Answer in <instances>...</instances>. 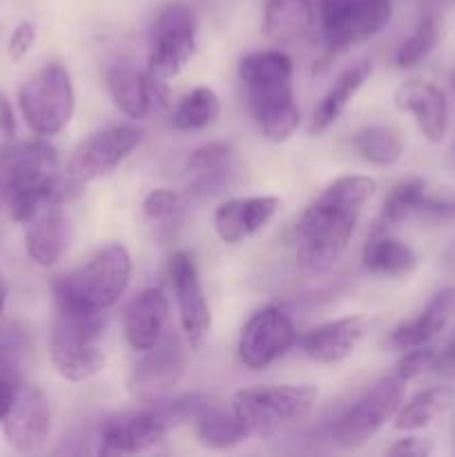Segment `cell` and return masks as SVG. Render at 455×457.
<instances>
[{
    "label": "cell",
    "instance_id": "6da1fadb",
    "mask_svg": "<svg viewBox=\"0 0 455 457\" xmlns=\"http://www.w3.org/2000/svg\"><path fill=\"white\" fill-rule=\"evenodd\" d=\"M375 179L346 174L335 179L308 205L294 226L297 262L303 272H326L339 262L352 239L366 201L375 192Z\"/></svg>",
    "mask_w": 455,
    "mask_h": 457
},
{
    "label": "cell",
    "instance_id": "7a4b0ae2",
    "mask_svg": "<svg viewBox=\"0 0 455 457\" xmlns=\"http://www.w3.org/2000/svg\"><path fill=\"white\" fill-rule=\"evenodd\" d=\"M83 183L58 174L49 143L31 141L0 150V201L13 221L27 223L45 205H65L83 195Z\"/></svg>",
    "mask_w": 455,
    "mask_h": 457
},
{
    "label": "cell",
    "instance_id": "3957f363",
    "mask_svg": "<svg viewBox=\"0 0 455 457\" xmlns=\"http://www.w3.org/2000/svg\"><path fill=\"white\" fill-rule=\"evenodd\" d=\"M239 79L245 103L263 138L284 143L297 132L299 107L293 94V61L279 49L254 52L241 58Z\"/></svg>",
    "mask_w": 455,
    "mask_h": 457
},
{
    "label": "cell",
    "instance_id": "277c9868",
    "mask_svg": "<svg viewBox=\"0 0 455 457\" xmlns=\"http://www.w3.org/2000/svg\"><path fill=\"white\" fill-rule=\"evenodd\" d=\"M141 409L114 413L98 428V453L128 455L141 453L159 445L172 428L196 418L208 402L199 395L159 397L141 402Z\"/></svg>",
    "mask_w": 455,
    "mask_h": 457
},
{
    "label": "cell",
    "instance_id": "5b68a950",
    "mask_svg": "<svg viewBox=\"0 0 455 457\" xmlns=\"http://www.w3.org/2000/svg\"><path fill=\"white\" fill-rule=\"evenodd\" d=\"M129 279V250L120 244H110L96 250L79 268L54 279V302H65L89 312H105L123 297Z\"/></svg>",
    "mask_w": 455,
    "mask_h": 457
},
{
    "label": "cell",
    "instance_id": "8992f818",
    "mask_svg": "<svg viewBox=\"0 0 455 457\" xmlns=\"http://www.w3.org/2000/svg\"><path fill=\"white\" fill-rule=\"evenodd\" d=\"M54 303L56 315L49 342L54 369L70 382H85L94 378L105 361L101 346L103 312H89L65 302Z\"/></svg>",
    "mask_w": 455,
    "mask_h": 457
},
{
    "label": "cell",
    "instance_id": "52a82bcc",
    "mask_svg": "<svg viewBox=\"0 0 455 457\" xmlns=\"http://www.w3.org/2000/svg\"><path fill=\"white\" fill-rule=\"evenodd\" d=\"M319 391L315 386H254L244 388L232 400V411L248 436L272 437L310 418Z\"/></svg>",
    "mask_w": 455,
    "mask_h": 457
},
{
    "label": "cell",
    "instance_id": "ba28073f",
    "mask_svg": "<svg viewBox=\"0 0 455 457\" xmlns=\"http://www.w3.org/2000/svg\"><path fill=\"white\" fill-rule=\"evenodd\" d=\"M22 119L38 137L62 132L74 114V87L70 71L58 62L43 67L18 92Z\"/></svg>",
    "mask_w": 455,
    "mask_h": 457
},
{
    "label": "cell",
    "instance_id": "9c48e42d",
    "mask_svg": "<svg viewBox=\"0 0 455 457\" xmlns=\"http://www.w3.org/2000/svg\"><path fill=\"white\" fill-rule=\"evenodd\" d=\"M391 0H335L317 12L328 56L375 38L391 22Z\"/></svg>",
    "mask_w": 455,
    "mask_h": 457
},
{
    "label": "cell",
    "instance_id": "30bf717a",
    "mask_svg": "<svg viewBox=\"0 0 455 457\" xmlns=\"http://www.w3.org/2000/svg\"><path fill=\"white\" fill-rule=\"evenodd\" d=\"M406 382L397 375L382 378L368 388L333 428V442L343 451L364 446L388 420L395 418L397 409L404 400Z\"/></svg>",
    "mask_w": 455,
    "mask_h": 457
},
{
    "label": "cell",
    "instance_id": "8fae6325",
    "mask_svg": "<svg viewBox=\"0 0 455 457\" xmlns=\"http://www.w3.org/2000/svg\"><path fill=\"white\" fill-rule=\"evenodd\" d=\"M196 18L187 4H168L156 16L150 31L147 71L159 79H174L194 56Z\"/></svg>",
    "mask_w": 455,
    "mask_h": 457
},
{
    "label": "cell",
    "instance_id": "7c38bea8",
    "mask_svg": "<svg viewBox=\"0 0 455 457\" xmlns=\"http://www.w3.org/2000/svg\"><path fill=\"white\" fill-rule=\"evenodd\" d=\"M141 143V132L134 125H110L85 138L70 156L67 177L79 183L96 181L114 172Z\"/></svg>",
    "mask_w": 455,
    "mask_h": 457
},
{
    "label": "cell",
    "instance_id": "4fadbf2b",
    "mask_svg": "<svg viewBox=\"0 0 455 457\" xmlns=\"http://www.w3.org/2000/svg\"><path fill=\"white\" fill-rule=\"evenodd\" d=\"M297 342V330L281 308L266 306L245 321L239 357L250 370H263L284 357Z\"/></svg>",
    "mask_w": 455,
    "mask_h": 457
},
{
    "label": "cell",
    "instance_id": "5bb4252c",
    "mask_svg": "<svg viewBox=\"0 0 455 457\" xmlns=\"http://www.w3.org/2000/svg\"><path fill=\"white\" fill-rule=\"evenodd\" d=\"M186 373V348L174 333H165L129 375V393L138 402H152L170 395Z\"/></svg>",
    "mask_w": 455,
    "mask_h": 457
},
{
    "label": "cell",
    "instance_id": "9a60e30c",
    "mask_svg": "<svg viewBox=\"0 0 455 457\" xmlns=\"http://www.w3.org/2000/svg\"><path fill=\"white\" fill-rule=\"evenodd\" d=\"M3 431L9 445L21 453L43 449L52 431V404L38 386L18 382L13 400L3 418Z\"/></svg>",
    "mask_w": 455,
    "mask_h": 457
},
{
    "label": "cell",
    "instance_id": "2e32d148",
    "mask_svg": "<svg viewBox=\"0 0 455 457\" xmlns=\"http://www.w3.org/2000/svg\"><path fill=\"white\" fill-rule=\"evenodd\" d=\"M170 279H172L174 297L178 303V320H181L183 335L192 351H201L210 335V308L205 302L203 286H201L199 270L190 253L178 250L170 259Z\"/></svg>",
    "mask_w": 455,
    "mask_h": 457
},
{
    "label": "cell",
    "instance_id": "e0dca14e",
    "mask_svg": "<svg viewBox=\"0 0 455 457\" xmlns=\"http://www.w3.org/2000/svg\"><path fill=\"white\" fill-rule=\"evenodd\" d=\"M105 87L114 105L129 119H145L170 105L165 79L152 71H138L132 65H112L105 71Z\"/></svg>",
    "mask_w": 455,
    "mask_h": 457
},
{
    "label": "cell",
    "instance_id": "ac0fdd59",
    "mask_svg": "<svg viewBox=\"0 0 455 457\" xmlns=\"http://www.w3.org/2000/svg\"><path fill=\"white\" fill-rule=\"evenodd\" d=\"M281 208L279 196H239L214 212V230L226 244H241L272 221Z\"/></svg>",
    "mask_w": 455,
    "mask_h": 457
},
{
    "label": "cell",
    "instance_id": "d6986e66",
    "mask_svg": "<svg viewBox=\"0 0 455 457\" xmlns=\"http://www.w3.org/2000/svg\"><path fill=\"white\" fill-rule=\"evenodd\" d=\"M397 110L415 119L419 132L431 143H440L449 129V101L444 92L426 80H409L395 92Z\"/></svg>",
    "mask_w": 455,
    "mask_h": 457
},
{
    "label": "cell",
    "instance_id": "ffe728a7",
    "mask_svg": "<svg viewBox=\"0 0 455 457\" xmlns=\"http://www.w3.org/2000/svg\"><path fill=\"white\" fill-rule=\"evenodd\" d=\"M366 330L364 315L342 317L308 330L302 339V351L317 364H337L352 355Z\"/></svg>",
    "mask_w": 455,
    "mask_h": 457
},
{
    "label": "cell",
    "instance_id": "44dd1931",
    "mask_svg": "<svg viewBox=\"0 0 455 457\" xmlns=\"http://www.w3.org/2000/svg\"><path fill=\"white\" fill-rule=\"evenodd\" d=\"M168 299L159 288H147L138 293L125 308L123 328L129 346L145 353L165 335L168 326Z\"/></svg>",
    "mask_w": 455,
    "mask_h": 457
},
{
    "label": "cell",
    "instance_id": "7402d4cb",
    "mask_svg": "<svg viewBox=\"0 0 455 457\" xmlns=\"http://www.w3.org/2000/svg\"><path fill=\"white\" fill-rule=\"evenodd\" d=\"M67 237H70V226H67L62 205H45L27 221V254L38 266H54L62 257V253H65Z\"/></svg>",
    "mask_w": 455,
    "mask_h": 457
},
{
    "label": "cell",
    "instance_id": "603a6c76",
    "mask_svg": "<svg viewBox=\"0 0 455 457\" xmlns=\"http://www.w3.org/2000/svg\"><path fill=\"white\" fill-rule=\"evenodd\" d=\"M455 312V288H442L437 290L426 303L422 312L415 320L404 321L397 326L388 337V344L397 351H409V348L424 346L431 342L437 333L444 330L449 324L451 315Z\"/></svg>",
    "mask_w": 455,
    "mask_h": 457
},
{
    "label": "cell",
    "instance_id": "cb8c5ba5",
    "mask_svg": "<svg viewBox=\"0 0 455 457\" xmlns=\"http://www.w3.org/2000/svg\"><path fill=\"white\" fill-rule=\"evenodd\" d=\"M315 22V0H266L263 7V31L272 43H297L310 34Z\"/></svg>",
    "mask_w": 455,
    "mask_h": 457
},
{
    "label": "cell",
    "instance_id": "d4e9b609",
    "mask_svg": "<svg viewBox=\"0 0 455 457\" xmlns=\"http://www.w3.org/2000/svg\"><path fill=\"white\" fill-rule=\"evenodd\" d=\"M361 263L368 275L406 277L418 266V254L400 239L384 235V230H373L364 245Z\"/></svg>",
    "mask_w": 455,
    "mask_h": 457
},
{
    "label": "cell",
    "instance_id": "484cf974",
    "mask_svg": "<svg viewBox=\"0 0 455 457\" xmlns=\"http://www.w3.org/2000/svg\"><path fill=\"white\" fill-rule=\"evenodd\" d=\"M370 74H373V62L368 61H361L357 62V65L348 67V70L335 80L333 87L324 94L319 105H317L315 114H312L310 132H326V129L342 116V112L346 110L348 103L355 98V94L364 87V83L370 79Z\"/></svg>",
    "mask_w": 455,
    "mask_h": 457
},
{
    "label": "cell",
    "instance_id": "4316f807",
    "mask_svg": "<svg viewBox=\"0 0 455 457\" xmlns=\"http://www.w3.org/2000/svg\"><path fill=\"white\" fill-rule=\"evenodd\" d=\"M194 431L201 445L217 451L232 449V446L241 445V442L250 437L245 427L241 424V420L235 415V411L228 413V411L214 409L210 404H205L196 413Z\"/></svg>",
    "mask_w": 455,
    "mask_h": 457
},
{
    "label": "cell",
    "instance_id": "83f0119b",
    "mask_svg": "<svg viewBox=\"0 0 455 457\" xmlns=\"http://www.w3.org/2000/svg\"><path fill=\"white\" fill-rule=\"evenodd\" d=\"M352 147L373 165H393L404 154V137L391 125H368L352 137Z\"/></svg>",
    "mask_w": 455,
    "mask_h": 457
},
{
    "label": "cell",
    "instance_id": "f1b7e54d",
    "mask_svg": "<svg viewBox=\"0 0 455 457\" xmlns=\"http://www.w3.org/2000/svg\"><path fill=\"white\" fill-rule=\"evenodd\" d=\"M232 163V147L228 143L214 141L196 147L187 159V172L196 190H210L226 181Z\"/></svg>",
    "mask_w": 455,
    "mask_h": 457
},
{
    "label": "cell",
    "instance_id": "f546056e",
    "mask_svg": "<svg viewBox=\"0 0 455 457\" xmlns=\"http://www.w3.org/2000/svg\"><path fill=\"white\" fill-rule=\"evenodd\" d=\"M449 404V391L446 388H426L418 395L410 397L406 404H401L395 413L397 431H419L426 428L442 411Z\"/></svg>",
    "mask_w": 455,
    "mask_h": 457
},
{
    "label": "cell",
    "instance_id": "4dcf8cb0",
    "mask_svg": "<svg viewBox=\"0 0 455 457\" xmlns=\"http://www.w3.org/2000/svg\"><path fill=\"white\" fill-rule=\"evenodd\" d=\"M426 195V183L422 179H406V181L397 183L391 192L386 195L382 205V214L375 230H386V228L404 223L415 217L418 212L419 201Z\"/></svg>",
    "mask_w": 455,
    "mask_h": 457
},
{
    "label": "cell",
    "instance_id": "1f68e13d",
    "mask_svg": "<svg viewBox=\"0 0 455 457\" xmlns=\"http://www.w3.org/2000/svg\"><path fill=\"white\" fill-rule=\"evenodd\" d=\"M219 112H221V101L217 92L210 87H196L181 98L172 114V125L183 132L208 128L217 119Z\"/></svg>",
    "mask_w": 455,
    "mask_h": 457
},
{
    "label": "cell",
    "instance_id": "d6a6232c",
    "mask_svg": "<svg viewBox=\"0 0 455 457\" xmlns=\"http://www.w3.org/2000/svg\"><path fill=\"white\" fill-rule=\"evenodd\" d=\"M437 38H440V13H433L424 9L413 34L397 47L395 65L400 70H409V67H415L418 62H422L433 52Z\"/></svg>",
    "mask_w": 455,
    "mask_h": 457
},
{
    "label": "cell",
    "instance_id": "836d02e7",
    "mask_svg": "<svg viewBox=\"0 0 455 457\" xmlns=\"http://www.w3.org/2000/svg\"><path fill=\"white\" fill-rule=\"evenodd\" d=\"M29 353V335L18 324H0V378L18 384L25 357Z\"/></svg>",
    "mask_w": 455,
    "mask_h": 457
},
{
    "label": "cell",
    "instance_id": "e575fe53",
    "mask_svg": "<svg viewBox=\"0 0 455 457\" xmlns=\"http://www.w3.org/2000/svg\"><path fill=\"white\" fill-rule=\"evenodd\" d=\"M183 212V199L178 192L170 187H159L152 190L143 201V214L154 223H170L177 221Z\"/></svg>",
    "mask_w": 455,
    "mask_h": 457
},
{
    "label": "cell",
    "instance_id": "d590c367",
    "mask_svg": "<svg viewBox=\"0 0 455 457\" xmlns=\"http://www.w3.org/2000/svg\"><path fill=\"white\" fill-rule=\"evenodd\" d=\"M435 360H437L435 348L426 346V344H424V346L409 348V351H404L401 360L397 361L395 375L404 379V382H409V379H415L418 375H422L424 370L433 369V366H435Z\"/></svg>",
    "mask_w": 455,
    "mask_h": 457
},
{
    "label": "cell",
    "instance_id": "8d00e7d4",
    "mask_svg": "<svg viewBox=\"0 0 455 457\" xmlns=\"http://www.w3.org/2000/svg\"><path fill=\"white\" fill-rule=\"evenodd\" d=\"M415 217L424 219V221H435V223L455 221V196L424 195V199L419 201Z\"/></svg>",
    "mask_w": 455,
    "mask_h": 457
},
{
    "label": "cell",
    "instance_id": "74e56055",
    "mask_svg": "<svg viewBox=\"0 0 455 457\" xmlns=\"http://www.w3.org/2000/svg\"><path fill=\"white\" fill-rule=\"evenodd\" d=\"M34 40H36V29L31 22H21V25L13 29L12 38H9V58L12 61H22V58L29 54V49L34 47Z\"/></svg>",
    "mask_w": 455,
    "mask_h": 457
},
{
    "label": "cell",
    "instance_id": "f35d334b",
    "mask_svg": "<svg viewBox=\"0 0 455 457\" xmlns=\"http://www.w3.org/2000/svg\"><path fill=\"white\" fill-rule=\"evenodd\" d=\"M433 451L431 440L426 437H404V440L393 442L391 446L386 449L388 455H397V457H424Z\"/></svg>",
    "mask_w": 455,
    "mask_h": 457
},
{
    "label": "cell",
    "instance_id": "ab89813d",
    "mask_svg": "<svg viewBox=\"0 0 455 457\" xmlns=\"http://www.w3.org/2000/svg\"><path fill=\"white\" fill-rule=\"evenodd\" d=\"M16 137V119L7 98L0 94V150L9 147Z\"/></svg>",
    "mask_w": 455,
    "mask_h": 457
},
{
    "label": "cell",
    "instance_id": "60d3db41",
    "mask_svg": "<svg viewBox=\"0 0 455 457\" xmlns=\"http://www.w3.org/2000/svg\"><path fill=\"white\" fill-rule=\"evenodd\" d=\"M433 369L444 370V373H451V370H455V339L449 344V346L444 348V351L440 353V355H437L435 366H433Z\"/></svg>",
    "mask_w": 455,
    "mask_h": 457
},
{
    "label": "cell",
    "instance_id": "b9f144b4",
    "mask_svg": "<svg viewBox=\"0 0 455 457\" xmlns=\"http://www.w3.org/2000/svg\"><path fill=\"white\" fill-rule=\"evenodd\" d=\"M13 388H16V384L9 382V379H4V378H0V422H3V418L7 415L9 404H12V400H13Z\"/></svg>",
    "mask_w": 455,
    "mask_h": 457
},
{
    "label": "cell",
    "instance_id": "7bdbcfd3",
    "mask_svg": "<svg viewBox=\"0 0 455 457\" xmlns=\"http://www.w3.org/2000/svg\"><path fill=\"white\" fill-rule=\"evenodd\" d=\"M453 4H455V0H426V12L440 13L442 9L453 7Z\"/></svg>",
    "mask_w": 455,
    "mask_h": 457
},
{
    "label": "cell",
    "instance_id": "ee69618b",
    "mask_svg": "<svg viewBox=\"0 0 455 457\" xmlns=\"http://www.w3.org/2000/svg\"><path fill=\"white\" fill-rule=\"evenodd\" d=\"M4 303H7V290H4L3 279H0V315L4 312Z\"/></svg>",
    "mask_w": 455,
    "mask_h": 457
},
{
    "label": "cell",
    "instance_id": "f6af8a7d",
    "mask_svg": "<svg viewBox=\"0 0 455 457\" xmlns=\"http://www.w3.org/2000/svg\"><path fill=\"white\" fill-rule=\"evenodd\" d=\"M317 3V12H319L321 7H326V4H330V3H335V0H315Z\"/></svg>",
    "mask_w": 455,
    "mask_h": 457
},
{
    "label": "cell",
    "instance_id": "bcb514c9",
    "mask_svg": "<svg viewBox=\"0 0 455 457\" xmlns=\"http://www.w3.org/2000/svg\"><path fill=\"white\" fill-rule=\"evenodd\" d=\"M451 85H453V89H455V71H453V76H451Z\"/></svg>",
    "mask_w": 455,
    "mask_h": 457
},
{
    "label": "cell",
    "instance_id": "7dc6e473",
    "mask_svg": "<svg viewBox=\"0 0 455 457\" xmlns=\"http://www.w3.org/2000/svg\"><path fill=\"white\" fill-rule=\"evenodd\" d=\"M0 204H3V201H0Z\"/></svg>",
    "mask_w": 455,
    "mask_h": 457
}]
</instances>
